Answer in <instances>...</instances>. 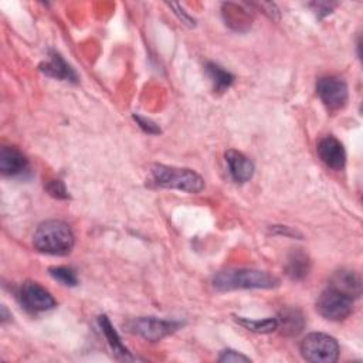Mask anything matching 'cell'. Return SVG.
Listing matches in <instances>:
<instances>
[{
	"label": "cell",
	"mask_w": 363,
	"mask_h": 363,
	"mask_svg": "<svg viewBox=\"0 0 363 363\" xmlns=\"http://www.w3.org/2000/svg\"><path fill=\"white\" fill-rule=\"evenodd\" d=\"M213 285L218 291L271 289L279 285V279L275 275L259 269L227 268L214 275Z\"/></svg>",
	"instance_id": "cell-1"
},
{
	"label": "cell",
	"mask_w": 363,
	"mask_h": 363,
	"mask_svg": "<svg viewBox=\"0 0 363 363\" xmlns=\"http://www.w3.org/2000/svg\"><path fill=\"white\" fill-rule=\"evenodd\" d=\"M33 244L40 252L50 255H67L74 247V234L67 223L48 220L37 227Z\"/></svg>",
	"instance_id": "cell-2"
},
{
	"label": "cell",
	"mask_w": 363,
	"mask_h": 363,
	"mask_svg": "<svg viewBox=\"0 0 363 363\" xmlns=\"http://www.w3.org/2000/svg\"><path fill=\"white\" fill-rule=\"evenodd\" d=\"M150 173L155 183L164 189H174L186 193H199L204 187V180L201 179V176L190 169L152 164Z\"/></svg>",
	"instance_id": "cell-3"
},
{
	"label": "cell",
	"mask_w": 363,
	"mask_h": 363,
	"mask_svg": "<svg viewBox=\"0 0 363 363\" xmlns=\"http://www.w3.org/2000/svg\"><path fill=\"white\" fill-rule=\"evenodd\" d=\"M299 349L302 357L313 363H333L337 360L340 350L335 337L320 332L306 335Z\"/></svg>",
	"instance_id": "cell-4"
},
{
	"label": "cell",
	"mask_w": 363,
	"mask_h": 363,
	"mask_svg": "<svg viewBox=\"0 0 363 363\" xmlns=\"http://www.w3.org/2000/svg\"><path fill=\"white\" fill-rule=\"evenodd\" d=\"M318 312L329 320H343L353 311V299L328 286L316 301Z\"/></svg>",
	"instance_id": "cell-5"
},
{
	"label": "cell",
	"mask_w": 363,
	"mask_h": 363,
	"mask_svg": "<svg viewBox=\"0 0 363 363\" xmlns=\"http://www.w3.org/2000/svg\"><path fill=\"white\" fill-rule=\"evenodd\" d=\"M18 298L21 305L33 313L45 312L57 306L54 296L44 286L34 281H26L21 284Z\"/></svg>",
	"instance_id": "cell-6"
},
{
	"label": "cell",
	"mask_w": 363,
	"mask_h": 363,
	"mask_svg": "<svg viewBox=\"0 0 363 363\" xmlns=\"http://www.w3.org/2000/svg\"><path fill=\"white\" fill-rule=\"evenodd\" d=\"M179 326H180L179 322L164 320V319H159V318H153V316L138 318V319L132 320L129 325V328L133 333H136L150 342H156V340H160V339L172 335L173 332H176L179 329Z\"/></svg>",
	"instance_id": "cell-7"
},
{
	"label": "cell",
	"mask_w": 363,
	"mask_h": 363,
	"mask_svg": "<svg viewBox=\"0 0 363 363\" xmlns=\"http://www.w3.org/2000/svg\"><path fill=\"white\" fill-rule=\"evenodd\" d=\"M316 92L329 109H340L347 102V85L337 77H322L316 82Z\"/></svg>",
	"instance_id": "cell-8"
},
{
	"label": "cell",
	"mask_w": 363,
	"mask_h": 363,
	"mask_svg": "<svg viewBox=\"0 0 363 363\" xmlns=\"http://www.w3.org/2000/svg\"><path fill=\"white\" fill-rule=\"evenodd\" d=\"M319 159L333 170H342L346 163V152L343 145L333 136H326L318 143Z\"/></svg>",
	"instance_id": "cell-9"
},
{
	"label": "cell",
	"mask_w": 363,
	"mask_h": 363,
	"mask_svg": "<svg viewBox=\"0 0 363 363\" xmlns=\"http://www.w3.org/2000/svg\"><path fill=\"white\" fill-rule=\"evenodd\" d=\"M329 286L350 296L352 299L359 298L362 294V279L359 274L347 268H340L335 271L330 277Z\"/></svg>",
	"instance_id": "cell-10"
},
{
	"label": "cell",
	"mask_w": 363,
	"mask_h": 363,
	"mask_svg": "<svg viewBox=\"0 0 363 363\" xmlns=\"http://www.w3.org/2000/svg\"><path fill=\"white\" fill-rule=\"evenodd\" d=\"M225 162L228 164V170L231 177L238 183L248 182L254 174V163L238 150H227Z\"/></svg>",
	"instance_id": "cell-11"
},
{
	"label": "cell",
	"mask_w": 363,
	"mask_h": 363,
	"mask_svg": "<svg viewBox=\"0 0 363 363\" xmlns=\"http://www.w3.org/2000/svg\"><path fill=\"white\" fill-rule=\"evenodd\" d=\"M26 156L16 147L3 146L0 150V170L4 176H18L27 170Z\"/></svg>",
	"instance_id": "cell-12"
},
{
	"label": "cell",
	"mask_w": 363,
	"mask_h": 363,
	"mask_svg": "<svg viewBox=\"0 0 363 363\" xmlns=\"http://www.w3.org/2000/svg\"><path fill=\"white\" fill-rule=\"evenodd\" d=\"M41 71L44 74H47L48 77H52V78L65 79V81H74V82L77 81L75 71L55 51H51L50 52V60L45 61L44 64H41Z\"/></svg>",
	"instance_id": "cell-13"
},
{
	"label": "cell",
	"mask_w": 363,
	"mask_h": 363,
	"mask_svg": "<svg viewBox=\"0 0 363 363\" xmlns=\"http://www.w3.org/2000/svg\"><path fill=\"white\" fill-rule=\"evenodd\" d=\"M278 329L286 336H296L302 332L305 326V318L299 309L285 308L279 312L278 318Z\"/></svg>",
	"instance_id": "cell-14"
},
{
	"label": "cell",
	"mask_w": 363,
	"mask_h": 363,
	"mask_svg": "<svg viewBox=\"0 0 363 363\" xmlns=\"http://www.w3.org/2000/svg\"><path fill=\"white\" fill-rule=\"evenodd\" d=\"M309 272V258L301 250H294L286 262V274L292 279H302Z\"/></svg>",
	"instance_id": "cell-15"
},
{
	"label": "cell",
	"mask_w": 363,
	"mask_h": 363,
	"mask_svg": "<svg viewBox=\"0 0 363 363\" xmlns=\"http://www.w3.org/2000/svg\"><path fill=\"white\" fill-rule=\"evenodd\" d=\"M206 74L210 78L214 91H218V92L225 91L233 84V79H234V77L228 71H225L223 67L214 62L206 64Z\"/></svg>",
	"instance_id": "cell-16"
},
{
	"label": "cell",
	"mask_w": 363,
	"mask_h": 363,
	"mask_svg": "<svg viewBox=\"0 0 363 363\" xmlns=\"http://www.w3.org/2000/svg\"><path fill=\"white\" fill-rule=\"evenodd\" d=\"M98 320H99L101 329H102L105 337L108 339V343H109L111 349L113 350V353H116V354H119V356H122V357L126 359V356L129 354V352H128V349L123 346V343L121 342V337H119V335L116 333V330L113 329V326H112V323L109 322V319H108L105 315H101Z\"/></svg>",
	"instance_id": "cell-17"
},
{
	"label": "cell",
	"mask_w": 363,
	"mask_h": 363,
	"mask_svg": "<svg viewBox=\"0 0 363 363\" xmlns=\"http://www.w3.org/2000/svg\"><path fill=\"white\" fill-rule=\"evenodd\" d=\"M237 322L244 326L245 329L255 332V333H271L278 329V320L277 318H268L262 320H250V319H237Z\"/></svg>",
	"instance_id": "cell-18"
},
{
	"label": "cell",
	"mask_w": 363,
	"mask_h": 363,
	"mask_svg": "<svg viewBox=\"0 0 363 363\" xmlns=\"http://www.w3.org/2000/svg\"><path fill=\"white\" fill-rule=\"evenodd\" d=\"M50 275L57 279L58 282H61L62 285L67 286H75L78 284V278L77 274L72 268L68 267H51L50 268Z\"/></svg>",
	"instance_id": "cell-19"
},
{
	"label": "cell",
	"mask_w": 363,
	"mask_h": 363,
	"mask_svg": "<svg viewBox=\"0 0 363 363\" xmlns=\"http://www.w3.org/2000/svg\"><path fill=\"white\" fill-rule=\"evenodd\" d=\"M218 362H223V363H238V362H251L250 357L235 352V350H231V349H227V350H223L220 357H218Z\"/></svg>",
	"instance_id": "cell-20"
},
{
	"label": "cell",
	"mask_w": 363,
	"mask_h": 363,
	"mask_svg": "<svg viewBox=\"0 0 363 363\" xmlns=\"http://www.w3.org/2000/svg\"><path fill=\"white\" fill-rule=\"evenodd\" d=\"M133 119H135V121L139 123V126H140L145 132H147V133L156 135V133L160 132V128H159L155 122H152L150 119L142 118V116H139V115H133Z\"/></svg>",
	"instance_id": "cell-21"
},
{
	"label": "cell",
	"mask_w": 363,
	"mask_h": 363,
	"mask_svg": "<svg viewBox=\"0 0 363 363\" xmlns=\"http://www.w3.org/2000/svg\"><path fill=\"white\" fill-rule=\"evenodd\" d=\"M48 191L51 196L54 197H58V199H67L68 197V193L62 184V182L60 180H52L50 184H48Z\"/></svg>",
	"instance_id": "cell-22"
},
{
	"label": "cell",
	"mask_w": 363,
	"mask_h": 363,
	"mask_svg": "<svg viewBox=\"0 0 363 363\" xmlns=\"http://www.w3.org/2000/svg\"><path fill=\"white\" fill-rule=\"evenodd\" d=\"M336 4L333 3H328V1H315V3H311V7H313V11L318 14V17H323L329 13H332L333 7Z\"/></svg>",
	"instance_id": "cell-23"
},
{
	"label": "cell",
	"mask_w": 363,
	"mask_h": 363,
	"mask_svg": "<svg viewBox=\"0 0 363 363\" xmlns=\"http://www.w3.org/2000/svg\"><path fill=\"white\" fill-rule=\"evenodd\" d=\"M169 6H170V7L174 10V13L182 18V21H184V23H186V24H189L190 27H193V26H194V20H193L189 14H186V13H184V10H183L179 4H176V3H169Z\"/></svg>",
	"instance_id": "cell-24"
}]
</instances>
